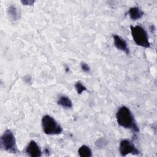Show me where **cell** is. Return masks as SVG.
I'll return each instance as SVG.
<instances>
[{
	"instance_id": "obj_7",
	"label": "cell",
	"mask_w": 157,
	"mask_h": 157,
	"mask_svg": "<svg viewBox=\"0 0 157 157\" xmlns=\"http://www.w3.org/2000/svg\"><path fill=\"white\" fill-rule=\"evenodd\" d=\"M113 43L115 47L117 49L121 51H123L126 55H128L129 53V50L128 47V44L125 41V40L122 37H121L120 36L116 34L113 35Z\"/></svg>"
},
{
	"instance_id": "obj_8",
	"label": "cell",
	"mask_w": 157,
	"mask_h": 157,
	"mask_svg": "<svg viewBox=\"0 0 157 157\" xmlns=\"http://www.w3.org/2000/svg\"><path fill=\"white\" fill-rule=\"evenodd\" d=\"M128 14L131 20H137L142 18L144 12L138 7H132L129 9L128 11Z\"/></svg>"
},
{
	"instance_id": "obj_3",
	"label": "cell",
	"mask_w": 157,
	"mask_h": 157,
	"mask_svg": "<svg viewBox=\"0 0 157 157\" xmlns=\"http://www.w3.org/2000/svg\"><path fill=\"white\" fill-rule=\"evenodd\" d=\"M41 123L43 131L47 135H56L63 132L61 125L49 115H45L42 117Z\"/></svg>"
},
{
	"instance_id": "obj_16",
	"label": "cell",
	"mask_w": 157,
	"mask_h": 157,
	"mask_svg": "<svg viewBox=\"0 0 157 157\" xmlns=\"http://www.w3.org/2000/svg\"><path fill=\"white\" fill-rule=\"evenodd\" d=\"M24 81L25 83H31V78L30 76L29 75H26L24 77Z\"/></svg>"
},
{
	"instance_id": "obj_1",
	"label": "cell",
	"mask_w": 157,
	"mask_h": 157,
	"mask_svg": "<svg viewBox=\"0 0 157 157\" xmlns=\"http://www.w3.org/2000/svg\"><path fill=\"white\" fill-rule=\"evenodd\" d=\"M116 118L117 123L120 126L126 129H130L134 132L139 131L134 116L128 107L126 106L120 107L117 112Z\"/></svg>"
},
{
	"instance_id": "obj_6",
	"label": "cell",
	"mask_w": 157,
	"mask_h": 157,
	"mask_svg": "<svg viewBox=\"0 0 157 157\" xmlns=\"http://www.w3.org/2000/svg\"><path fill=\"white\" fill-rule=\"evenodd\" d=\"M26 153L31 157H39L42 156V151L34 140H31L26 148Z\"/></svg>"
},
{
	"instance_id": "obj_9",
	"label": "cell",
	"mask_w": 157,
	"mask_h": 157,
	"mask_svg": "<svg viewBox=\"0 0 157 157\" xmlns=\"http://www.w3.org/2000/svg\"><path fill=\"white\" fill-rule=\"evenodd\" d=\"M58 104L62 106L64 108L70 109L72 107V102L70 98L66 96H60L57 101Z\"/></svg>"
},
{
	"instance_id": "obj_14",
	"label": "cell",
	"mask_w": 157,
	"mask_h": 157,
	"mask_svg": "<svg viewBox=\"0 0 157 157\" xmlns=\"http://www.w3.org/2000/svg\"><path fill=\"white\" fill-rule=\"evenodd\" d=\"M80 67L82 70L85 72H89L90 71V67L89 65L85 61H82L80 63Z\"/></svg>"
},
{
	"instance_id": "obj_5",
	"label": "cell",
	"mask_w": 157,
	"mask_h": 157,
	"mask_svg": "<svg viewBox=\"0 0 157 157\" xmlns=\"http://www.w3.org/2000/svg\"><path fill=\"white\" fill-rule=\"evenodd\" d=\"M120 153L121 156H125L128 154L137 155L140 153V151L135 147L134 144L129 140L124 139L120 144Z\"/></svg>"
},
{
	"instance_id": "obj_4",
	"label": "cell",
	"mask_w": 157,
	"mask_h": 157,
	"mask_svg": "<svg viewBox=\"0 0 157 157\" xmlns=\"http://www.w3.org/2000/svg\"><path fill=\"white\" fill-rule=\"evenodd\" d=\"M0 146L2 149L9 153H16V140L11 130L7 129L4 132L1 137Z\"/></svg>"
},
{
	"instance_id": "obj_13",
	"label": "cell",
	"mask_w": 157,
	"mask_h": 157,
	"mask_svg": "<svg viewBox=\"0 0 157 157\" xmlns=\"http://www.w3.org/2000/svg\"><path fill=\"white\" fill-rule=\"evenodd\" d=\"M95 144L97 147H104L107 144V141L104 138L101 137V138H99V139H98L96 141Z\"/></svg>"
},
{
	"instance_id": "obj_11",
	"label": "cell",
	"mask_w": 157,
	"mask_h": 157,
	"mask_svg": "<svg viewBox=\"0 0 157 157\" xmlns=\"http://www.w3.org/2000/svg\"><path fill=\"white\" fill-rule=\"evenodd\" d=\"M7 14L9 18L13 20H16L18 18V13L17 9L15 6L11 5L7 9Z\"/></svg>"
},
{
	"instance_id": "obj_2",
	"label": "cell",
	"mask_w": 157,
	"mask_h": 157,
	"mask_svg": "<svg viewBox=\"0 0 157 157\" xmlns=\"http://www.w3.org/2000/svg\"><path fill=\"white\" fill-rule=\"evenodd\" d=\"M130 29L133 40L136 45L144 48H149L150 47L148 34L143 27L140 25H131L130 26Z\"/></svg>"
},
{
	"instance_id": "obj_10",
	"label": "cell",
	"mask_w": 157,
	"mask_h": 157,
	"mask_svg": "<svg viewBox=\"0 0 157 157\" xmlns=\"http://www.w3.org/2000/svg\"><path fill=\"white\" fill-rule=\"evenodd\" d=\"M78 154L81 157H90L92 156V151L88 146L83 145L78 148Z\"/></svg>"
},
{
	"instance_id": "obj_15",
	"label": "cell",
	"mask_w": 157,
	"mask_h": 157,
	"mask_svg": "<svg viewBox=\"0 0 157 157\" xmlns=\"http://www.w3.org/2000/svg\"><path fill=\"white\" fill-rule=\"evenodd\" d=\"M21 2L25 6H32L35 2V1L33 0H23L21 1Z\"/></svg>"
},
{
	"instance_id": "obj_12",
	"label": "cell",
	"mask_w": 157,
	"mask_h": 157,
	"mask_svg": "<svg viewBox=\"0 0 157 157\" xmlns=\"http://www.w3.org/2000/svg\"><path fill=\"white\" fill-rule=\"evenodd\" d=\"M75 88L78 94H80L82 93L83 91L86 90V88L83 85V83L80 81L77 82L74 85Z\"/></svg>"
}]
</instances>
